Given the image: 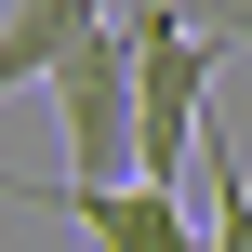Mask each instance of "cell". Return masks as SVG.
<instances>
[{"instance_id":"cell-1","label":"cell","mask_w":252,"mask_h":252,"mask_svg":"<svg viewBox=\"0 0 252 252\" xmlns=\"http://www.w3.org/2000/svg\"><path fill=\"white\" fill-rule=\"evenodd\" d=\"M199 133H213V40L186 13H133V146H146V173L186 186Z\"/></svg>"},{"instance_id":"cell-2","label":"cell","mask_w":252,"mask_h":252,"mask_svg":"<svg viewBox=\"0 0 252 252\" xmlns=\"http://www.w3.org/2000/svg\"><path fill=\"white\" fill-rule=\"evenodd\" d=\"M80 27H106V0H13V13H0V106H13L27 80H53V53H66Z\"/></svg>"},{"instance_id":"cell-5","label":"cell","mask_w":252,"mask_h":252,"mask_svg":"<svg viewBox=\"0 0 252 252\" xmlns=\"http://www.w3.org/2000/svg\"><path fill=\"white\" fill-rule=\"evenodd\" d=\"M133 13H173V0H133Z\"/></svg>"},{"instance_id":"cell-3","label":"cell","mask_w":252,"mask_h":252,"mask_svg":"<svg viewBox=\"0 0 252 252\" xmlns=\"http://www.w3.org/2000/svg\"><path fill=\"white\" fill-rule=\"evenodd\" d=\"M199 173H213V239L252 252V146L239 133H199Z\"/></svg>"},{"instance_id":"cell-4","label":"cell","mask_w":252,"mask_h":252,"mask_svg":"<svg viewBox=\"0 0 252 252\" xmlns=\"http://www.w3.org/2000/svg\"><path fill=\"white\" fill-rule=\"evenodd\" d=\"M173 13H186L213 53H252V0H173Z\"/></svg>"}]
</instances>
